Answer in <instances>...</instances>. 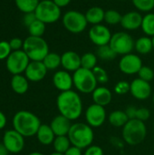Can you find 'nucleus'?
Wrapping results in <instances>:
<instances>
[{
    "label": "nucleus",
    "instance_id": "obj_1",
    "mask_svg": "<svg viewBox=\"0 0 154 155\" xmlns=\"http://www.w3.org/2000/svg\"><path fill=\"white\" fill-rule=\"evenodd\" d=\"M56 106L60 114L70 121H76L83 114L82 98L74 90L61 92L56 98Z\"/></svg>",
    "mask_w": 154,
    "mask_h": 155
},
{
    "label": "nucleus",
    "instance_id": "obj_2",
    "mask_svg": "<svg viewBox=\"0 0 154 155\" xmlns=\"http://www.w3.org/2000/svg\"><path fill=\"white\" fill-rule=\"evenodd\" d=\"M41 124L38 116L29 111H19L13 117L14 129L24 137L36 135Z\"/></svg>",
    "mask_w": 154,
    "mask_h": 155
},
{
    "label": "nucleus",
    "instance_id": "obj_3",
    "mask_svg": "<svg viewBox=\"0 0 154 155\" xmlns=\"http://www.w3.org/2000/svg\"><path fill=\"white\" fill-rule=\"evenodd\" d=\"M67 136L72 145L81 150H85L88 148L93 144L94 140V133L93 128L85 123L72 124Z\"/></svg>",
    "mask_w": 154,
    "mask_h": 155
},
{
    "label": "nucleus",
    "instance_id": "obj_4",
    "mask_svg": "<svg viewBox=\"0 0 154 155\" xmlns=\"http://www.w3.org/2000/svg\"><path fill=\"white\" fill-rule=\"evenodd\" d=\"M123 141L132 146L141 144L147 136V127L144 122L138 119H132L122 129Z\"/></svg>",
    "mask_w": 154,
    "mask_h": 155
},
{
    "label": "nucleus",
    "instance_id": "obj_5",
    "mask_svg": "<svg viewBox=\"0 0 154 155\" xmlns=\"http://www.w3.org/2000/svg\"><path fill=\"white\" fill-rule=\"evenodd\" d=\"M23 50L30 61H43L49 53V46L43 37L29 35L24 40Z\"/></svg>",
    "mask_w": 154,
    "mask_h": 155
},
{
    "label": "nucleus",
    "instance_id": "obj_6",
    "mask_svg": "<svg viewBox=\"0 0 154 155\" xmlns=\"http://www.w3.org/2000/svg\"><path fill=\"white\" fill-rule=\"evenodd\" d=\"M74 86L75 89L84 94H92L97 87V81L93 73V70H88L85 68H79L73 74Z\"/></svg>",
    "mask_w": 154,
    "mask_h": 155
},
{
    "label": "nucleus",
    "instance_id": "obj_7",
    "mask_svg": "<svg viewBox=\"0 0 154 155\" xmlns=\"http://www.w3.org/2000/svg\"><path fill=\"white\" fill-rule=\"evenodd\" d=\"M34 14L36 18L45 25L53 24L57 22L61 17V8L53 0H42L39 2Z\"/></svg>",
    "mask_w": 154,
    "mask_h": 155
},
{
    "label": "nucleus",
    "instance_id": "obj_8",
    "mask_svg": "<svg viewBox=\"0 0 154 155\" xmlns=\"http://www.w3.org/2000/svg\"><path fill=\"white\" fill-rule=\"evenodd\" d=\"M62 22L64 28L73 34H80L84 32L88 25L85 15L76 10L67 11L63 15Z\"/></svg>",
    "mask_w": 154,
    "mask_h": 155
},
{
    "label": "nucleus",
    "instance_id": "obj_9",
    "mask_svg": "<svg viewBox=\"0 0 154 155\" xmlns=\"http://www.w3.org/2000/svg\"><path fill=\"white\" fill-rule=\"evenodd\" d=\"M134 43L135 41L128 33L117 32L112 35L109 45L116 54L125 55L131 54L134 49Z\"/></svg>",
    "mask_w": 154,
    "mask_h": 155
},
{
    "label": "nucleus",
    "instance_id": "obj_10",
    "mask_svg": "<svg viewBox=\"0 0 154 155\" xmlns=\"http://www.w3.org/2000/svg\"><path fill=\"white\" fill-rule=\"evenodd\" d=\"M30 63V59L24 50L12 51L10 55L5 59V65L10 74L13 75L22 74Z\"/></svg>",
    "mask_w": 154,
    "mask_h": 155
},
{
    "label": "nucleus",
    "instance_id": "obj_11",
    "mask_svg": "<svg viewBox=\"0 0 154 155\" xmlns=\"http://www.w3.org/2000/svg\"><path fill=\"white\" fill-rule=\"evenodd\" d=\"M84 118L86 124L92 128H99L105 123L107 119L106 110L103 106L93 104L85 110Z\"/></svg>",
    "mask_w": 154,
    "mask_h": 155
},
{
    "label": "nucleus",
    "instance_id": "obj_12",
    "mask_svg": "<svg viewBox=\"0 0 154 155\" xmlns=\"http://www.w3.org/2000/svg\"><path fill=\"white\" fill-rule=\"evenodd\" d=\"M2 143L5 145L8 153H18L22 152L25 147V137L15 129L7 130L4 134Z\"/></svg>",
    "mask_w": 154,
    "mask_h": 155
},
{
    "label": "nucleus",
    "instance_id": "obj_13",
    "mask_svg": "<svg viewBox=\"0 0 154 155\" xmlns=\"http://www.w3.org/2000/svg\"><path fill=\"white\" fill-rule=\"evenodd\" d=\"M143 67V61L141 57L135 54H128L123 55L119 62L120 71L128 75L138 74L141 68Z\"/></svg>",
    "mask_w": 154,
    "mask_h": 155
},
{
    "label": "nucleus",
    "instance_id": "obj_14",
    "mask_svg": "<svg viewBox=\"0 0 154 155\" xmlns=\"http://www.w3.org/2000/svg\"><path fill=\"white\" fill-rule=\"evenodd\" d=\"M112 35H113L110 29L102 24L94 25L89 30L90 40L92 41L93 44H94L98 47L105 45H109Z\"/></svg>",
    "mask_w": 154,
    "mask_h": 155
},
{
    "label": "nucleus",
    "instance_id": "obj_15",
    "mask_svg": "<svg viewBox=\"0 0 154 155\" xmlns=\"http://www.w3.org/2000/svg\"><path fill=\"white\" fill-rule=\"evenodd\" d=\"M130 87V93L136 100L144 101L152 95V86L149 82H146L141 78L133 80Z\"/></svg>",
    "mask_w": 154,
    "mask_h": 155
},
{
    "label": "nucleus",
    "instance_id": "obj_16",
    "mask_svg": "<svg viewBox=\"0 0 154 155\" xmlns=\"http://www.w3.org/2000/svg\"><path fill=\"white\" fill-rule=\"evenodd\" d=\"M47 71L43 61H30L25 71V76L28 81L36 83L42 81L45 77Z\"/></svg>",
    "mask_w": 154,
    "mask_h": 155
},
{
    "label": "nucleus",
    "instance_id": "obj_17",
    "mask_svg": "<svg viewBox=\"0 0 154 155\" xmlns=\"http://www.w3.org/2000/svg\"><path fill=\"white\" fill-rule=\"evenodd\" d=\"M53 84L54 87L60 92H66L72 90L74 86L73 75L65 70H60L54 73L53 76Z\"/></svg>",
    "mask_w": 154,
    "mask_h": 155
},
{
    "label": "nucleus",
    "instance_id": "obj_18",
    "mask_svg": "<svg viewBox=\"0 0 154 155\" xmlns=\"http://www.w3.org/2000/svg\"><path fill=\"white\" fill-rule=\"evenodd\" d=\"M61 65L67 72H75L81 68V56L74 51H66L61 55Z\"/></svg>",
    "mask_w": 154,
    "mask_h": 155
},
{
    "label": "nucleus",
    "instance_id": "obj_19",
    "mask_svg": "<svg viewBox=\"0 0 154 155\" xmlns=\"http://www.w3.org/2000/svg\"><path fill=\"white\" fill-rule=\"evenodd\" d=\"M143 15L138 11H131L126 14H124L122 16L121 20V25L129 31H134L137 30L142 26L143 22Z\"/></svg>",
    "mask_w": 154,
    "mask_h": 155
},
{
    "label": "nucleus",
    "instance_id": "obj_20",
    "mask_svg": "<svg viewBox=\"0 0 154 155\" xmlns=\"http://www.w3.org/2000/svg\"><path fill=\"white\" fill-rule=\"evenodd\" d=\"M71 122L72 121L63 116L62 114H58L53 118L49 125L51 126L55 136H64L68 134L71 129L72 126Z\"/></svg>",
    "mask_w": 154,
    "mask_h": 155
},
{
    "label": "nucleus",
    "instance_id": "obj_21",
    "mask_svg": "<svg viewBox=\"0 0 154 155\" xmlns=\"http://www.w3.org/2000/svg\"><path fill=\"white\" fill-rule=\"evenodd\" d=\"M92 99L93 104L105 107L112 102L113 94L105 86H97L96 89L92 93Z\"/></svg>",
    "mask_w": 154,
    "mask_h": 155
},
{
    "label": "nucleus",
    "instance_id": "obj_22",
    "mask_svg": "<svg viewBox=\"0 0 154 155\" xmlns=\"http://www.w3.org/2000/svg\"><path fill=\"white\" fill-rule=\"evenodd\" d=\"M55 137L56 136L54 133L53 132L51 126L48 124H41L36 134V138L38 142L43 145L53 144Z\"/></svg>",
    "mask_w": 154,
    "mask_h": 155
},
{
    "label": "nucleus",
    "instance_id": "obj_23",
    "mask_svg": "<svg viewBox=\"0 0 154 155\" xmlns=\"http://www.w3.org/2000/svg\"><path fill=\"white\" fill-rule=\"evenodd\" d=\"M11 87L12 90L17 94H24L28 91L29 81L25 75L15 74L13 75L11 79Z\"/></svg>",
    "mask_w": 154,
    "mask_h": 155
},
{
    "label": "nucleus",
    "instance_id": "obj_24",
    "mask_svg": "<svg viewBox=\"0 0 154 155\" xmlns=\"http://www.w3.org/2000/svg\"><path fill=\"white\" fill-rule=\"evenodd\" d=\"M104 14L105 11L102 7L93 6L89 8L84 15L88 24H92L93 25H99L103 21H104Z\"/></svg>",
    "mask_w": 154,
    "mask_h": 155
},
{
    "label": "nucleus",
    "instance_id": "obj_25",
    "mask_svg": "<svg viewBox=\"0 0 154 155\" xmlns=\"http://www.w3.org/2000/svg\"><path fill=\"white\" fill-rule=\"evenodd\" d=\"M128 121H129V118L126 115L125 111H123V110L113 111L108 116L109 124L112 126L117 127V128H120V127L123 128L127 124Z\"/></svg>",
    "mask_w": 154,
    "mask_h": 155
},
{
    "label": "nucleus",
    "instance_id": "obj_26",
    "mask_svg": "<svg viewBox=\"0 0 154 155\" xmlns=\"http://www.w3.org/2000/svg\"><path fill=\"white\" fill-rule=\"evenodd\" d=\"M134 49L140 54H148L153 50L152 39L150 36H142L134 43Z\"/></svg>",
    "mask_w": 154,
    "mask_h": 155
},
{
    "label": "nucleus",
    "instance_id": "obj_27",
    "mask_svg": "<svg viewBox=\"0 0 154 155\" xmlns=\"http://www.w3.org/2000/svg\"><path fill=\"white\" fill-rule=\"evenodd\" d=\"M143 32L147 36H153L154 35V14L153 13H147L143 17L142 26Z\"/></svg>",
    "mask_w": 154,
    "mask_h": 155
},
{
    "label": "nucleus",
    "instance_id": "obj_28",
    "mask_svg": "<svg viewBox=\"0 0 154 155\" xmlns=\"http://www.w3.org/2000/svg\"><path fill=\"white\" fill-rule=\"evenodd\" d=\"M40 0H15L16 7L24 14L34 12Z\"/></svg>",
    "mask_w": 154,
    "mask_h": 155
},
{
    "label": "nucleus",
    "instance_id": "obj_29",
    "mask_svg": "<svg viewBox=\"0 0 154 155\" xmlns=\"http://www.w3.org/2000/svg\"><path fill=\"white\" fill-rule=\"evenodd\" d=\"M53 146H54V152L64 153L72 146V143H71L67 135L56 136L54 143H53Z\"/></svg>",
    "mask_w": 154,
    "mask_h": 155
},
{
    "label": "nucleus",
    "instance_id": "obj_30",
    "mask_svg": "<svg viewBox=\"0 0 154 155\" xmlns=\"http://www.w3.org/2000/svg\"><path fill=\"white\" fill-rule=\"evenodd\" d=\"M44 64L47 70H56L61 65V55L56 53H48L43 60Z\"/></svg>",
    "mask_w": 154,
    "mask_h": 155
},
{
    "label": "nucleus",
    "instance_id": "obj_31",
    "mask_svg": "<svg viewBox=\"0 0 154 155\" xmlns=\"http://www.w3.org/2000/svg\"><path fill=\"white\" fill-rule=\"evenodd\" d=\"M97 66V55L93 53H85L81 56V67L93 70Z\"/></svg>",
    "mask_w": 154,
    "mask_h": 155
},
{
    "label": "nucleus",
    "instance_id": "obj_32",
    "mask_svg": "<svg viewBox=\"0 0 154 155\" xmlns=\"http://www.w3.org/2000/svg\"><path fill=\"white\" fill-rule=\"evenodd\" d=\"M116 53L113 50L110 45L99 46L97 49V56L104 61H111L116 57Z\"/></svg>",
    "mask_w": 154,
    "mask_h": 155
},
{
    "label": "nucleus",
    "instance_id": "obj_33",
    "mask_svg": "<svg viewBox=\"0 0 154 155\" xmlns=\"http://www.w3.org/2000/svg\"><path fill=\"white\" fill-rule=\"evenodd\" d=\"M27 28H28V32H29L30 35L42 37V35L45 32V24L38 19H36Z\"/></svg>",
    "mask_w": 154,
    "mask_h": 155
},
{
    "label": "nucleus",
    "instance_id": "obj_34",
    "mask_svg": "<svg viewBox=\"0 0 154 155\" xmlns=\"http://www.w3.org/2000/svg\"><path fill=\"white\" fill-rule=\"evenodd\" d=\"M132 2L139 12L150 13L154 9V0H132Z\"/></svg>",
    "mask_w": 154,
    "mask_h": 155
},
{
    "label": "nucleus",
    "instance_id": "obj_35",
    "mask_svg": "<svg viewBox=\"0 0 154 155\" xmlns=\"http://www.w3.org/2000/svg\"><path fill=\"white\" fill-rule=\"evenodd\" d=\"M122 15L113 9H110L105 11L104 14V22L108 25H115L117 24H121V20H122Z\"/></svg>",
    "mask_w": 154,
    "mask_h": 155
},
{
    "label": "nucleus",
    "instance_id": "obj_36",
    "mask_svg": "<svg viewBox=\"0 0 154 155\" xmlns=\"http://www.w3.org/2000/svg\"><path fill=\"white\" fill-rule=\"evenodd\" d=\"M93 73L96 78V81L98 84H105L108 83L109 81V75H108V73L106 72L105 69H103V67L101 66H95L93 69Z\"/></svg>",
    "mask_w": 154,
    "mask_h": 155
},
{
    "label": "nucleus",
    "instance_id": "obj_37",
    "mask_svg": "<svg viewBox=\"0 0 154 155\" xmlns=\"http://www.w3.org/2000/svg\"><path fill=\"white\" fill-rule=\"evenodd\" d=\"M138 75H139V78L150 83L152 80H153L154 78L153 69L150 66L143 65V67L141 68V70L138 73Z\"/></svg>",
    "mask_w": 154,
    "mask_h": 155
},
{
    "label": "nucleus",
    "instance_id": "obj_38",
    "mask_svg": "<svg viewBox=\"0 0 154 155\" xmlns=\"http://www.w3.org/2000/svg\"><path fill=\"white\" fill-rule=\"evenodd\" d=\"M130 87L131 84L127 81H120L114 85V93L119 95L126 94L127 93H130Z\"/></svg>",
    "mask_w": 154,
    "mask_h": 155
},
{
    "label": "nucleus",
    "instance_id": "obj_39",
    "mask_svg": "<svg viewBox=\"0 0 154 155\" xmlns=\"http://www.w3.org/2000/svg\"><path fill=\"white\" fill-rule=\"evenodd\" d=\"M11 53H12V49L10 47L9 42L1 41L0 42V60L6 59L10 55Z\"/></svg>",
    "mask_w": 154,
    "mask_h": 155
},
{
    "label": "nucleus",
    "instance_id": "obj_40",
    "mask_svg": "<svg viewBox=\"0 0 154 155\" xmlns=\"http://www.w3.org/2000/svg\"><path fill=\"white\" fill-rule=\"evenodd\" d=\"M151 117V111L148 108L145 107H141L137 109V114H136V119L142 121V122H146L150 119Z\"/></svg>",
    "mask_w": 154,
    "mask_h": 155
},
{
    "label": "nucleus",
    "instance_id": "obj_41",
    "mask_svg": "<svg viewBox=\"0 0 154 155\" xmlns=\"http://www.w3.org/2000/svg\"><path fill=\"white\" fill-rule=\"evenodd\" d=\"M84 155H104L103 148L98 145H90L85 149Z\"/></svg>",
    "mask_w": 154,
    "mask_h": 155
},
{
    "label": "nucleus",
    "instance_id": "obj_42",
    "mask_svg": "<svg viewBox=\"0 0 154 155\" xmlns=\"http://www.w3.org/2000/svg\"><path fill=\"white\" fill-rule=\"evenodd\" d=\"M9 45L10 47L12 49V51H17V50H22L23 49V45H24V41L18 37H15L12 38L9 41Z\"/></svg>",
    "mask_w": 154,
    "mask_h": 155
},
{
    "label": "nucleus",
    "instance_id": "obj_43",
    "mask_svg": "<svg viewBox=\"0 0 154 155\" xmlns=\"http://www.w3.org/2000/svg\"><path fill=\"white\" fill-rule=\"evenodd\" d=\"M36 15L34 14V12H31V13H26L23 16V23L24 25L28 27L31 24H33L35 20H36Z\"/></svg>",
    "mask_w": 154,
    "mask_h": 155
},
{
    "label": "nucleus",
    "instance_id": "obj_44",
    "mask_svg": "<svg viewBox=\"0 0 154 155\" xmlns=\"http://www.w3.org/2000/svg\"><path fill=\"white\" fill-rule=\"evenodd\" d=\"M137 109L135 106H128L125 110V114L128 116L129 120L132 119H136V114H137Z\"/></svg>",
    "mask_w": 154,
    "mask_h": 155
},
{
    "label": "nucleus",
    "instance_id": "obj_45",
    "mask_svg": "<svg viewBox=\"0 0 154 155\" xmlns=\"http://www.w3.org/2000/svg\"><path fill=\"white\" fill-rule=\"evenodd\" d=\"M64 155H84V153H82V150L75 147V146H71L64 153Z\"/></svg>",
    "mask_w": 154,
    "mask_h": 155
},
{
    "label": "nucleus",
    "instance_id": "obj_46",
    "mask_svg": "<svg viewBox=\"0 0 154 155\" xmlns=\"http://www.w3.org/2000/svg\"><path fill=\"white\" fill-rule=\"evenodd\" d=\"M53 1H54V3L57 6H59L60 8L68 5L70 4V2H71V0H53Z\"/></svg>",
    "mask_w": 154,
    "mask_h": 155
},
{
    "label": "nucleus",
    "instance_id": "obj_47",
    "mask_svg": "<svg viewBox=\"0 0 154 155\" xmlns=\"http://www.w3.org/2000/svg\"><path fill=\"white\" fill-rule=\"evenodd\" d=\"M6 116L3 112L0 111V130L5 128V126L6 125Z\"/></svg>",
    "mask_w": 154,
    "mask_h": 155
},
{
    "label": "nucleus",
    "instance_id": "obj_48",
    "mask_svg": "<svg viewBox=\"0 0 154 155\" xmlns=\"http://www.w3.org/2000/svg\"><path fill=\"white\" fill-rule=\"evenodd\" d=\"M8 151L3 143H0V155H8Z\"/></svg>",
    "mask_w": 154,
    "mask_h": 155
},
{
    "label": "nucleus",
    "instance_id": "obj_49",
    "mask_svg": "<svg viewBox=\"0 0 154 155\" xmlns=\"http://www.w3.org/2000/svg\"><path fill=\"white\" fill-rule=\"evenodd\" d=\"M28 155H44V153H39V152H33V153H29Z\"/></svg>",
    "mask_w": 154,
    "mask_h": 155
},
{
    "label": "nucleus",
    "instance_id": "obj_50",
    "mask_svg": "<svg viewBox=\"0 0 154 155\" xmlns=\"http://www.w3.org/2000/svg\"><path fill=\"white\" fill-rule=\"evenodd\" d=\"M50 155H64V153H57V152H54L52 153Z\"/></svg>",
    "mask_w": 154,
    "mask_h": 155
},
{
    "label": "nucleus",
    "instance_id": "obj_51",
    "mask_svg": "<svg viewBox=\"0 0 154 155\" xmlns=\"http://www.w3.org/2000/svg\"><path fill=\"white\" fill-rule=\"evenodd\" d=\"M152 45H153V49H154V35L152 37Z\"/></svg>",
    "mask_w": 154,
    "mask_h": 155
},
{
    "label": "nucleus",
    "instance_id": "obj_52",
    "mask_svg": "<svg viewBox=\"0 0 154 155\" xmlns=\"http://www.w3.org/2000/svg\"><path fill=\"white\" fill-rule=\"evenodd\" d=\"M152 102H153V104H154V93H153V96H152Z\"/></svg>",
    "mask_w": 154,
    "mask_h": 155
},
{
    "label": "nucleus",
    "instance_id": "obj_53",
    "mask_svg": "<svg viewBox=\"0 0 154 155\" xmlns=\"http://www.w3.org/2000/svg\"><path fill=\"white\" fill-rule=\"evenodd\" d=\"M121 1H125V0H121Z\"/></svg>",
    "mask_w": 154,
    "mask_h": 155
},
{
    "label": "nucleus",
    "instance_id": "obj_54",
    "mask_svg": "<svg viewBox=\"0 0 154 155\" xmlns=\"http://www.w3.org/2000/svg\"><path fill=\"white\" fill-rule=\"evenodd\" d=\"M153 128H154V122H153Z\"/></svg>",
    "mask_w": 154,
    "mask_h": 155
}]
</instances>
